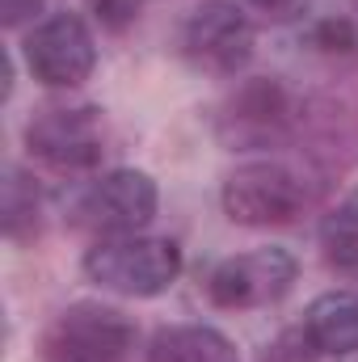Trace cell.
Listing matches in <instances>:
<instances>
[{
	"label": "cell",
	"instance_id": "obj_1",
	"mask_svg": "<svg viewBox=\"0 0 358 362\" xmlns=\"http://www.w3.org/2000/svg\"><path fill=\"white\" fill-rule=\"evenodd\" d=\"M85 274L97 286L152 299L165 295L181 274V249L165 236H101L85 253Z\"/></svg>",
	"mask_w": 358,
	"mask_h": 362
},
{
	"label": "cell",
	"instance_id": "obj_2",
	"mask_svg": "<svg viewBox=\"0 0 358 362\" xmlns=\"http://www.w3.org/2000/svg\"><path fill=\"white\" fill-rule=\"evenodd\" d=\"M219 198H224V215L232 223L274 228V223H291L304 211L308 185L282 160H253V165H241L228 173Z\"/></svg>",
	"mask_w": 358,
	"mask_h": 362
},
{
	"label": "cell",
	"instance_id": "obj_3",
	"mask_svg": "<svg viewBox=\"0 0 358 362\" xmlns=\"http://www.w3.org/2000/svg\"><path fill=\"white\" fill-rule=\"evenodd\" d=\"M253 17L236 0H202L181 25V51L211 76H236L253 59Z\"/></svg>",
	"mask_w": 358,
	"mask_h": 362
},
{
	"label": "cell",
	"instance_id": "obj_4",
	"mask_svg": "<svg viewBox=\"0 0 358 362\" xmlns=\"http://www.w3.org/2000/svg\"><path fill=\"white\" fill-rule=\"evenodd\" d=\"M135 346V325L105 303H72L42 333L47 362H122Z\"/></svg>",
	"mask_w": 358,
	"mask_h": 362
},
{
	"label": "cell",
	"instance_id": "obj_5",
	"mask_svg": "<svg viewBox=\"0 0 358 362\" xmlns=\"http://www.w3.org/2000/svg\"><path fill=\"white\" fill-rule=\"evenodd\" d=\"M156 181L139 169H114L72 198V219L101 236H135L156 219Z\"/></svg>",
	"mask_w": 358,
	"mask_h": 362
},
{
	"label": "cell",
	"instance_id": "obj_6",
	"mask_svg": "<svg viewBox=\"0 0 358 362\" xmlns=\"http://www.w3.org/2000/svg\"><path fill=\"white\" fill-rule=\"evenodd\" d=\"M25 148L59 173H85L105 156V118L97 105H51L30 118Z\"/></svg>",
	"mask_w": 358,
	"mask_h": 362
},
{
	"label": "cell",
	"instance_id": "obj_7",
	"mask_svg": "<svg viewBox=\"0 0 358 362\" xmlns=\"http://www.w3.org/2000/svg\"><path fill=\"white\" fill-rule=\"evenodd\" d=\"M25 68L47 89H76L97 68V42L76 13L42 17L25 38Z\"/></svg>",
	"mask_w": 358,
	"mask_h": 362
},
{
	"label": "cell",
	"instance_id": "obj_8",
	"mask_svg": "<svg viewBox=\"0 0 358 362\" xmlns=\"http://www.w3.org/2000/svg\"><path fill=\"white\" fill-rule=\"evenodd\" d=\"M295 257L287 249H253V253H236L228 262H219L211 278H207V291H211V303L215 308H228V312H249V308H266L278 303L291 282H295Z\"/></svg>",
	"mask_w": 358,
	"mask_h": 362
},
{
	"label": "cell",
	"instance_id": "obj_9",
	"mask_svg": "<svg viewBox=\"0 0 358 362\" xmlns=\"http://www.w3.org/2000/svg\"><path fill=\"white\" fill-rule=\"evenodd\" d=\"M291 118H295L291 93L278 81H270V76H258V81H245L224 101L219 135L228 144H236V148H258L266 139H278L291 127Z\"/></svg>",
	"mask_w": 358,
	"mask_h": 362
},
{
	"label": "cell",
	"instance_id": "obj_10",
	"mask_svg": "<svg viewBox=\"0 0 358 362\" xmlns=\"http://www.w3.org/2000/svg\"><path fill=\"white\" fill-rule=\"evenodd\" d=\"M304 333L321 354H354L358 350V295L350 291H329L312 299L304 316Z\"/></svg>",
	"mask_w": 358,
	"mask_h": 362
},
{
	"label": "cell",
	"instance_id": "obj_11",
	"mask_svg": "<svg viewBox=\"0 0 358 362\" xmlns=\"http://www.w3.org/2000/svg\"><path fill=\"white\" fill-rule=\"evenodd\" d=\"M148 362H241V354L211 325H178V329L156 333Z\"/></svg>",
	"mask_w": 358,
	"mask_h": 362
},
{
	"label": "cell",
	"instance_id": "obj_12",
	"mask_svg": "<svg viewBox=\"0 0 358 362\" xmlns=\"http://www.w3.org/2000/svg\"><path fill=\"white\" fill-rule=\"evenodd\" d=\"M38 223H42V194L34 177L17 165L4 169V211H0V228L8 240H30L38 236Z\"/></svg>",
	"mask_w": 358,
	"mask_h": 362
},
{
	"label": "cell",
	"instance_id": "obj_13",
	"mask_svg": "<svg viewBox=\"0 0 358 362\" xmlns=\"http://www.w3.org/2000/svg\"><path fill=\"white\" fill-rule=\"evenodd\" d=\"M321 249H325V262L333 270L358 274V189L325 215V223H321Z\"/></svg>",
	"mask_w": 358,
	"mask_h": 362
},
{
	"label": "cell",
	"instance_id": "obj_14",
	"mask_svg": "<svg viewBox=\"0 0 358 362\" xmlns=\"http://www.w3.org/2000/svg\"><path fill=\"white\" fill-rule=\"evenodd\" d=\"M312 47L325 55H354L358 51V25L350 17H321L312 25Z\"/></svg>",
	"mask_w": 358,
	"mask_h": 362
},
{
	"label": "cell",
	"instance_id": "obj_15",
	"mask_svg": "<svg viewBox=\"0 0 358 362\" xmlns=\"http://www.w3.org/2000/svg\"><path fill=\"white\" fill-rule=\"evenodd\" d=\"M316 346H312V337L304 333V325L299 329H287L274 346H266V354H262V362H316Z\"/></svg>",
	"mask_w": 358,
	"mask_h": 362
},
{
	"label": "cell",
	"instance_id": "obj_16",
	"mask_svg": "<svg viewBox=\"0 0 358 362\" xmlns=\"http://www.w3.org/2000/svg\"><path fill=\"white\" fill-rule=\"evenodd\" d=\"M93 13L105 30H127L139 17V0H93Z\"/></svg>",
	"mask_w": 358,
	"mask_h": 362
},
{
	"label": "cell",
	"instance_id": "obj_17",
	"mask_svg": "<svg viewBox=\"0 0 358 362\" xmlns=\"http://www.w3.org/2000/svg\"><path fill=\"white\" fill-rule=\"evenodd\" d=\"M38 13H42V0H0V17H4V25H8V30H17V25L34 21Z\"/></svg>",
	"mask_w": 358,
	"mask_h": 362
},
{
	"label": "cell",
	"instance_id": "obj_18",
	"mask_svg": "<svg viewBox=\"0 0 358 362\" xmlns=\"http://www.w3.org/2000/svg\"><path fill=\"white\" fill-rule=\"evenodd\" d=\"M253 8H262V13H270V17H295L308 0H249Z\"/></svg>",
	"mask_w": 358,
	"mask_h": 362
}]
</instances>
